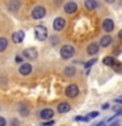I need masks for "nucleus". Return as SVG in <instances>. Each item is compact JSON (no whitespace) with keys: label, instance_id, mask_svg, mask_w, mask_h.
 Segmentation results:
<instances>
[{"label":"nucleus","instance_id":"f257e3e1","mask_svg":"<svg viewBox=\"0 0 122 126\" xmlns=\"http://www.w3.org/2000/svg\"><path fill=\"white\" fill-rule=\"evenodd\" d=\"M34 35L38 41H45L47 38V29L42 25H38L34 28Z\"/></svg>","mask_w":122,"mask_h":126},{"label":"nucleus","instance_id":"f03ea898","mask_svg":"<svg viewBox=\"0 0 122 126\" xmlns=\"http://www.w3.org/2000/svg\"><path fill=\"white\" fill-rule=\"evenodd\" d=\"M74 54H75L74 46H71V45L62 46V49H61V57H62L63 59H70V58H72Z\"/></svg>","mask_w":122,"mask_h":126},{"label":"nucleus","instance_id":"7ed1b4c3","mask_svg":"<svg viewBox=\"0 0 122 126\" xmlns=\"http://www.w3.org/2000/svg\"><path fill=\"white\" fill-rule=\"evenodd\" d=\"M45 15H46V9L43 7H35V8H33V11H31V17L35 18V20L45 17Z\"/></svg>","mask_w":122,"mask_h":126},{"label":"nucleus","instance_id":"20e7f679","mask_svg":"<svg viewBox=\"0 0 122 126\" xmlns=\"http://www.w3.org/2000/svg\"><path fill=\"white\" fill-rule=\"evenodd\" d=\"M79 94V88L76 84H70L66 88V96H68L70 98H74Z\"/></svg>","mask_w":122,"mask_h":126},{"label":"nucleus","instance_id":"39448f33","mask_svg":"<svg viewBox=\"0 0 122 126\" xmlns=\"http://www.w3.org/2000/svg\"><path fill=\"white\" fill-rule=\"evenodd\" d=\"M53 116H54V110L51 108H45L39 112V117L45 121H50L51 118H53Z\"/></svg>","mask_w":122,"mask_h":126},{"label":"nucleus","instance_id":"423d86ee","mask_svg":"<svg viewBox=\"0 0 122 126\" xmlns=\"http://www.w3.org/2000/svg\"><path fill=\"white\" fill-rule=\"evenodd\" d=\"M24 57L28 58V59H35L38 57V51L34 49V47H28V49H25L22 51Z\"/></svg>","mask_w":122,"mask_h":126},{"label":"nucleus","instance_id":"0eeeda50","mask_svg":"<svg viewBox=\"0 0 122 126\" xmlns=\"http://www.w3.org/2000/svg\"><path fill=\"white\" fill-rule=\"evenodd\" d=\"M66 26V20L63 18V17H57L54 20V22H53V28L57 32H59V30H62L63 28Z\"/></svg>","mask_w":122,"mask_h":126},{"label":"nucleus","instance_id":"6e6552de","mask_svg":"<svg viewBox=\"0 0 122 126\" xmlns=\"http://www.w3.org/2000/svg\"><path fill=\"white\" fill-rule=\"evenodd\" d=\"M102 29L105 32H108V33H110V32L114 29V21L112 18H105L104 21H102Z\"/></svg>","mask_w":122,"mask_h":126},{"label":"nucleus","instance_id":"1a4fd4ad","mask_svg":"<svg viewBox=\"0 0 122 126\" xmlns=\"http://www.w3.org/2000/svg\"><path fill=\"white\" fill-rule=\"evenodd\" d=\"M76 11H77V4L75 1H68L64 5V12H66V13H68V15H72Z\"/></svg>","mask_w":122,"mask_h":126},{"label":"nucleus","instance_id":"9d476101","mask_svg":"<svg viewBox=\"0 0 122 126\" xmlns=\"http://www.w3.org/2000/svg\"><path fill=\"white\" fill-rule=\"evenodd\" d=\"M24 37H25V33L22 30H18V32H15L13 35H12V39H13L15 43H21Z\"/></svg>","mask_w":122,"mask_h":126},{"label":"nucleus","instance_id":"9b49d317","mask_svg":"<svg viewBox=\"0 0 122 126\" xmlns=\"http://www.w3.org/2000/svg\"><path fill=\"white\" fill-rule=\"evenodd\" d=\"M18 71H20L21 75H24V76H25V75H29L31 72V66L29 64V63H22V64L20 66Z\"/></svg>","mask_w":122,"mask_h":126},{"label":"nucleus","instance_id":"f8f14e48","mask_svg":"<svg viewBox=\"0 0 122 126\" xmlns=\"http://www.w3.org/2000/svg\"><path fill=\"white\" fill-rule=\"evenodd\" d=\"M87 53L89 55H96L98 53V43H96V42L89 43L88 47H87Z\"/></svg>","mask_w":122,"mask_h":126},{"label":"nucleus","instance_id":"ddd939ff","mask_svg":"<svg viewBox=\"0 0 122 126\" xmlns=\"http://www.w3.org/2000/svg\"><path fill=\"white\" fill-rule=\"evenodd\" d=\"M84 5L88 11H94L98 7V3H97V0H85Z\"/></svg>","mask_w":122,"mask_h":126},{"label":"nucleus","instance_id":"4468645a","mask_svg":"<svg viewBox=\"0 0 122 126\" xmlns=\"http://www.w3.org/2000/svg\"><path fill=\"white\" fill-rule=\"evenodd\" d=\"M71 110V105L68 102H61V104L58 105V112L59 113H67Z\"/></svg>","mask_w":122,"mask_h":126},{"label":"nucleus","instance_id":"2eb2a0df","mask_svg":"<svg viewBox=\"0 0 122 126\" xmlns=\"http://www.w3.org/2000/svg\"><path fill=\"white\" fill-rule=\"evenodd\" d=\"M110 43H112V37H110V35H102L101 39H100V45L102 47H108Z\"/></svg>","mask_w":122,"mask_h":126},{"label":"nucleus","instance_id":"dca6fc26","mask_svg":"<svg viewBox=\"0 0 122 126\" xmlns=\"http://www.w3.org/2000/svg\"><path fill=\"white\" fill-rule=\"evenodd\" d=\"M8 8H9V11H12V12H17L18 8H20V1L18 0H11L9 4H8Z\"/></svg>","mask_w":122,"mask_h":126},{"label":"nucleus","instance_id":"f3484780","mask_svg":"<svg viewBox=\"0 0 122 126\" xmlns=\"http://www.w3.org/2000/svg\"><path fill=\"white\" fill-rule=\"evenodd\" d=\"M18 112H20V114H21V116H24V117H28V116H29V113H30V109L28 108L26 105H20Z\"/></svg>","mask_w":122,"mask_h":126},{"label":"nucleus","instance_id":"a211bd4d","mask_svg":"<svg viewBox=\"0 0 122 126\" xmlns=\"http://www.w3.org/2000/svg\"><path fill=\"white\" fill-rule=\"evenodd\" d=\"M102 62H104V64H105V66H113L114 63H116V61H114V58H113V57H105Z\"/></svg>","mask_w":122,"mask_h":126},{"label":"nucleus","instance_id":"6ab92c4d","mask_svg":"<svg viewBox=\"0 0 122 126\" xmlns=\"http://www.w3.org/2000/svg\"><path fill=\"white\" fill-rule=\"evenodd\" d=\"M75 72H76V70H75L74 67H66L64 68V75L66 76H74Z\"/></svg>","mask_w":122,"mask_h":126},{"label":"nucleus","instance_id":"aec40b11","mask_svg":"<svg viewBox=\"0 0 122 126\" xmlns=\"http://www.w3.org/2000/svg\"><path fill=\"white\" fill-rule=\"evenodd\" d=\"M7 46H8V41H7V38L1 37V38H0V53L5 50V49H7Z\"/></svg>","mask_w":122,"mask_h":126},{"label":"nucleus","instance_id":"412c9836","mask_svg":"<svg viewBox=\"0 0 122 126\" xmlns=\"http://www.w3.org/2000/svg\"><path fill=\"white\" fill-rule=\"evenodd\" d=\"M112 67H113V70L116 71L117 74H122V64L121 63H114Z\"/></svg>","mask_w":122,"mask_h":126},{"label":"nucleus","instance_id":"4be33fe9","mask_svg":"<svg viewBox=\"0 0 122 126\" xmlns=\"http://www.w3.org/2000/svg\"><path fill=\"white\" fill-rule=\"evenodd\" d=\"M113 110L114 113H117V116H122V105H114Z\"/></svg>","mask_w":122,"mask_h":126},{"label":"nucleus","instance_id":"5701e85b","mask_svg":"<svg viewBox=\"0 0 122 126\" xmlns=\"http://www.w3.org/2000/svg\"><path fill=\"white\" fill-rule=\"evenodd\" d=\"M94 63H96V59H91L89 62L85 63V67H87V68H89V67L92 66V64H94Z\"/></svg>","mask_w":122,"mask_h":126},{"label":"nucleus","instance_id":"b1692460","mask_svg":"<svg viewBox=\"0 0 122 126\" xmlns=\"http://www.w3.org/2000/svg\"><path fill=\"white\" fill-rule=\"evenodd\" d=\"M97 116H98V112H92V113H89V114H88V118L91 120V118H96Z\"/></svg>","mask_w":122,"mask_h":126},{"label":"nucleus","instance_id":"393cba45","mask_svg":"<svg viewBox=\"0 0 122 126\" xmlns=\"http://www.w3.org/2000/svg\"><path fill=\"white\" fill-rule=\"evenodd\" d=\"M0 126H7V121L4 117H0Z\"/></svg>","mask_w":122,"mask_h":126},{"label":"nucleus","instance_id":"a878e982","mask_svg":"<svg viewBox=\"0 0 122 126\" xmlns=\"http://www.w3.org/2000/svg\"><path fill=\"white\" fill-rule=\"evenodd\" d=\"M51 125H54V121H46L45 124H43V126H51Z\"/></svg>","mask_w":122,"mask_h":126},{"label":"nucleus","instance_id":"bb28decb","mask_svg":"<svg viewBox=\"0 0 122 126\" xmlns=\"http://www.w3.org/2000/svg\"><path fill=\"white\" fill-rule=\"evenodd\" d=\"M116 102H120V104H122V98H121V97L116 98Z\"/></svg>","mask_w":122,"mask_h":126},{"label":"nucleus","instance_id":"cd10ccee","mask_svg":"<svg viewBox=\"0 0 122 126\" xmlns=\"http://www.w3.org/2000/svg\"><path fill=\"white\" fill-rule=\"evenodd\" d=\"M109 108V104H104L102 105V109H108Z\"/></svg>","mask_w":122,"mask_h":126},{"label":"nucleus","instance_id":"c85d7f7f","mask_svg":"<svg viewBox=\"0 0 122 126\" xmlns=\"http://www.w3.org/2000/svg\"><path fill=\"white\" fill-rule=\"evenodd\" d=\"M96 126H105V122L102 121V122H100V124H98V125H96Z\"/></svg>","mask_w":122,"mask_h":126},{"label":"nucleus","instance_id":"c756f323","mask_svg":"<svg viewBox=\"0 0 122 126\" xmlns=\"http://www.w3.org/2000/svg\"><path fill=\"white\" fill-rule=\"evenodd\" d=\"M17 124H18V122L16 121V120H12V125H17Z\"/></svg>","mask_w":122,"mask_h":126},{"label":"nucleus","instance_id":"7c9ffc66","mask_svg":"<svg viewBox=\"0 0 122 126\" xmlns=\"http://www.w3.org/2000/svg\"><path fill=\"white\" fill-rule=\"evenodd\" d=\"M110 126H120V124H118V122H114V124H112Z\"/></svg>","mask_w":122,"mask_h":126},{"label":"nucleus","instance_id":"2f4dec72","mask_svg":"<svg viewBox=\"0 0 122 126\" xmlns=\"http://www.w3.org/2000/svg\"><path fill=\"white\" fill-rule=\"evenodd\" d=\"M118 37H120V38L122 39V29H121V32H120V33H118Z\"/></svg>","mask_w":122,"mask_h":126},{"label":"nucleus","instance_id":"473e14b6","mask_svg":"<svg viewBox=\"0 0 122 126\" xmlns=\"http://www.w3.org/2000/svg\"><path fill=\"white\" fill-rule=\"evenodd\" d=\"M105 1H106V3H108V4H112V3L114 1V0H105Z\"/></svg>","mask_w":122,"mask_h":126},{"label":"nucleus","instance_id":"72a5a7b5","mask_svg":"<svg viewBox=\"0 0 122 126\" xmlns=\"http://www.w3.org/2000/svg\"><path fill=\"white\" fill-rule=\"evenodd\" d=\"M38 126H43V124H42V125H38Z\"/></svg>","mask_w":122,"mask_h":126}]
</instances>
